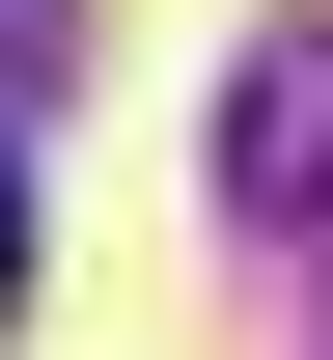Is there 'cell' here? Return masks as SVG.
<instances>
[{
	"mask_svg": "<svg viewBox=\"0 0 333 360\" xmlns=\"http://www.w3.org/2000/svg\"><path fill=\"white\" fill-rule=\"evenodd\" d=\"M306 194H333V28H250V84H222V222L306 250Z\"/></svg>",
	"mask_w": 333,
	"mask_h": 360,
	"instance_id": "6da1fadb",
	"label": "cell"
},
{
	"mask_svg": "<svg viewBox=\"0 0 333 360\" xmlns=\"http://www.w3.org/2000/svg\"><path fill=\"white\" fill-rule=\"evenodd\" d=\"M0 305H28V139H0Z\"/></svg>",
	"mask_w": 333,
	"mask_h": 360,
	"instance_id": "7a4b0ae2",
	"label": "cell"
}]
</instances>
